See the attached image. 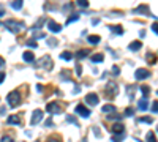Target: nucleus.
<instances>
[{"instance_id": "f257e3e1", "label": "nucleus", "mask_w": 158, "mask_h": 142, "mask_svg": "<svg viewBox=\"0 0 158 142\" xmlns=\"http://www.w3.org/2000/svg\"><path fill=\"white\" fill-rule=\"evenodd\" d=\"M21 93H19V90H13V92H10L8 93V97H7V101H8V104H10L11 107H17L21 104Z\"/></svg>"}, {"instance_id": "f03ea898", "label": "nucleus", "mask_w": 158, "mask_h": 142, "mask_svg": "<svg viewBox=\"0 0 158 142\" xmlns=\"http://www.w3.org/2000/svg\"><path fill=\"white\" fill-rule=\"evenodd\" d=\"M5 27L10 32H13V33H17L19 30L24 29V24H21V22H16V21H7L5 22Z\"/></svg>"}, {"instance_id": "7ed1b4c3", "label": "nucleus", "mask_w": 158, "mask_h": 142, "mask_svg": "<svg viewBox=\"0 0 158 142\" xmlns=\"http://www.w3.org/2000/svg\"><path fill=\"white\" fill-rule=\"evenodd\" d=\"M46 111H48L49 114H60L62 112V107H60V104L59 103H48V106H46Z\"/></svg>"}, {"instance_id": "20e7f679", "label": "nucleus", "mask_w": 158, "mask_h": 142, "mask_svg": "<svg viewBox=\"0 0 158 142\" xmlns=\"http://www.w3.org/2000/svg\"><path fill=\"white\" fill-rule=\"evenodd\" d=\"M149 76H150V71L146 70V68H139V70L136 71V74H134L136 81H144V79H147Z\"/></svg>"}, {"instance_id": "39448f33", "label": "nucleus", "mask_w": 158, "mask_h": 142, "mask_svg": "<svg viewBox=\"0 0 158 142\" xmlns=\"http://www.w3.org/2000/svg\"><path fill=\"white\" fill-rule=\"evenodd\" d=\"M41 120H43V111L36 109V111H33V114H32V120H30V123H32V125H36V123H40Z\"/></svg>"}, {"instance_id": "423d86ee", "label": "nucleus", "mask_w": 158, "mask_h": 142, "mask_svg": "<svg viewBox=\"0 0 158 142\" xmlns=\"http://www.w3.org/2000/svg\"><path fill=\"white\" fill-rule=\"evenodd\" d=\"M40 65L44 66L46 70H52V66H54V65H52V58H51L49 56H44V57L40 60Z\"/></svg>"}, {"instance_id": "0eeeda50", "label": "nucleus", "mask_w": 158, "mask_h": 142, "mask_svg": "<svg viewBox=\"0 0 158 142\" xmlns=\"http://www.w3.org/2000/svg\"><path fill=\"white\" fill-rule=\"evenodd\" d=\"M76 112H78L81 117H84V118H87V117L90 115V111L84 106V104H78V106H76Z\"/></svg>"}, {"instance_id": "6e6552de", "label": "nucleus", "mask_w": 158, "mask_h": 142, "mask_svg": "<svg viewBox=\"0 0 158 142\" xmlns=\"http://www.w3.org/2000/svg\"><path fill=\"white\" fill-rule=\"evenodd\" d=\"M86 101L89 103L90 106H96V104H98V95L96 93H87Z\"/></svg>"}, {"instance_id": "1a4fd4ad", "label": "nucleus", "mask_w": 158, "mask_h": 142, "mask_svg": "<svg viewBox=\"0 0 158 142\" xmlns=\"http://www.w3.org/2000/svg\"><path fill=\"white\" fill-rule=\"evenodd\" d=\"M48 29L52 32V33H59V32L62 30V25L57 24L55 21H49V22H48Z\"/></svg>"}, {"instance_id": "9d476101", "label": "nucleus", "mask_w": 158, "mask_h": 142, "mask_svg": "<svg viewBox=\"0 0 158 142\" xmlns=\"http://www.w3.org/2000/svg\"><path fill=\"white\" fill-rule=\"evenodd\" d=\"M123 131H125V126L120 122H117V123H114V125H112V133H114V134H123Z\"/></svg>"}, {"instance_id": "9b49d317", "label": "nucleus", "mask_w": 158, "mask_h": 142, "mask_svg": "<svg viewBox=\"0 0 158 142\" xmlns=\"http://www.w3.org/2000/svg\"><path fill=\"white\" fill-rule=\"evenodd\" d=\"M141 48H142V43H141L139 40H138V41H131V43L128 44V49H130V51H133V52L139 51Z\"/></svg>"}, {"instance_id": "f8f14e48", "label": "nucleus", "mask_w": 158, "mask_h": 142, "mask_svg": "<svg viewBox=\"0 0 158 142\" xmlns=\"http://www.w3.org/2000/svg\"><path fill=\"white\" fill-rule=\"evenodd\" d=\"M134 13H138V14H146V16H150V13H149V6L147 5H139Z\"/></svg>"}, {"instance_id": "ddd939ff", "label": "nucleus", "mask_w": 158, "mask_h": 142, "mask_svg": "<svg viewBox=\"0 0 158 142\" xmlns=\"http://www.w3.org/2000/svg\"><path fill=\"white\" fill-rule=\"evenodd\" d=\"M106 92H108V95H109V97H112V95L117 93V85L112 84V82H109V84L106 85Z\"/></svg>"}, {"instance_id": "4468645a", "label": "nucleus", "mask_w": 158, "mask_h": 142, "mask_svg": "<svg viewBox=\"0 0 158 142\" xmlns=\"http://www.w3.org/2000/svg\"><path fill=\"white\" fill-rule=\"evenodd\" d=\"M22 58H24L25 62H29V63H32L35 60V54L32 52V51H25L24 54H22Z\"/></svg>"}, {"instance_id": "2eb2a0df", "label": "nucleus", "mask_w": 158, "mask_h": 142, "mask_svg": "<svg viewBox=\"0 0 158 142\" xmlns=\"http://www.w3.org/2000/svg\"><path fill=\"white\" fill-rule=\"evenodd\" d=\"M7 122H8V125H19V123H21V117L19 115H10Z\"/></svg>"}, {"instance_id": "dca6fc26", "label": "nucleus", "mask_w": 158, "mask_h": 142, "mask_svg": "<svg viewBox=\"0 0 158 142\" xmlns=\"http://www.w3.org/2000/svg\"><path fill=\"white\" fill-rule=\"evenodd\" d=\"M103 60H104L103 54H93V56L90 57V62H93V63H101Z\"/></svg>"}, {"instance_id": "f3484780", "label": "nucleus", "mask_w": 158, "mask_h": 142, "mask_svg": "<svg viewBox=\"0 0 158 142\" xmlns=\"http://www.w3.org/2000/svg\"><path fill=\"white\" fill-rule=\"evenodd\" d=\"M101 112H104V114L115 112V106H114V104H104V106L101 107Z\"/></svg>"}, {"instance_id": "a211bd4d", "label": "nucleus", "mask_w": 158, "mask_h": 142, "mask_svg": "<svg viewBox=\"0 0 158 142\" xmlns=\"http://www.w3.org/2000/svg\"><path fill=\"white\" fill-rule=\"evenodd\" d=\"M146 58H147L149 65H155V63H157V56H155V54H152V52H149L146 56Z\"/></svg>"}, {"instance_id": "6ab92c4d", "label": "nucleus", "mask_w": 158, "mask_h": 142, "mask_svg": "<svg viewBox=\"0 0 158 142\" xmlns=\"http://www.w3.org/2000/svg\"><path fill=\"white\" fill-rule=\"evenodd\" d=\"M138 107L141 109V111H146V109L149 107V101H147V98H142V99H139V103H138Z\"/></svg>"}, {"instance_id": "aec40b11", "label": "nucleus", "mask_w": 158, "mask_h": 142, "mask_svg": "<svg viewBox=\"0 0 158 142\" xmlns=\"http://www.w3.org/2000/svg\"><path fill=\"white\" fill-rule=\"evenodd\" d=\"M87 40H89L90 44H98L100 43V36L98 35H89V36H87Z\"/></svg>"}, {"instance_id": "412c9836", "label": "nucleus", "mask_w": 158, "mask_h": 142, "mask_svg": "<svg viewBox=\"0 0 158 142\" xmlns=\"http://www.w3.org/2000/svg\"><path fill=\"white\" fill-rule=\"evenodd\" d=\"M139 90H141V93H142V98H147L149 93H150V89H149V85H141V87H139Z\"/></svg>"}, {"instance_id": "4be33fe9", "label": "nucleus", "mask_w": 158, "mask_h": 142, "mask_svg": "<svg viewBox=\"0 0 158 142\" xmlns=\"http://www.w3.org/2000/svg\"><path fill=\"white\" fill-rule=\"evenodd\" d=\"M89 56V49H81V51L76 52V58H84Z\"/></svg>"}, {"instance_id": "5701e85b", "label": "nucleus", "mask_w": 158, "mask_h": 142, "mask_svg": "<svg viewBox=\"0 0 158 142\" xmlns=\"http://www.w3.org/2000/svg\"><path fill=\"white\" fill-rule=\"evenodd\" d=\"M22 3H24V0H13V2H11V6L14 8V10H21V8H22Z\"/></svg>"}, {"instance_id": "b1692460", "label": "nucleus", "mask_w": 158, "mask_h": 142, "mask_svg": "<svg viewBox=\"0 0 158 142\" xmlns=\"http://www.w3.org/2000/svg\"><path fill=\"white\" fill-rule=\"evenodd\" d=\"M60 58H63V60H71V58H73V54L70 52V51H65V52L60 54Z\"/></svg>"}, {"instance_id": "393cba45", "label": "nucleus", "mask_w": 158, "mask_h": 142, "mask_svg": "<svg viewBox=\"0 0 158 142\" xmlns=\"http://www.w3.org/2000/svg\"><path fill=\"white\" fill-rule=\"evenodd\" d=\"M147 142H157V137H155V133L153 131H149L147 133V139H146Z\"/></svg>"}, {"instance_id": "a878e982", "label": "nucleus", "mask_w": 158, "mask_h": 142, "mask_svg": "<svg viewBox=\"0 0 158 142\" xmlns=\"http://www.w3.org/2000/svg\"><path fill=\"white\" fill-rule=\"evenodd\" d=\"M109 29L112 30L114 33H117V35H122V33H123V29H122L120 25H114V27H109Z\"/></svg>"}, {"instance_id": "bb28decb", "label": "nucleus", "mask_w": 158, "mask_h": 142, "mask_svg": "<svg viewBox=\"0 0 158 142\" xmlns=\"http://www.w3.org/2000/svg\"><path fill=\"white\" fill-rule=\"evenodd\" d=\"M134 90H136V87L134 85H128L127 87V92H128V97L133 99V97H134Z\"/></svg>"}, {"instance_id": "cd10ccee", "label": "nucleus", "mask_w": 158, "mask_h": 142, "mask_svg": "<svg viewBox=\"0 0 158 142\" xmlns=\"http://www.w3.org/2000/svg\"><path fill=\"white\" fill-rule=\"evenodd\" d=\"M152 122H153L152 117H141V118H138V123H152Z\"/></svg>"}, {"instance_id": "c85d7f7f", "label": "nucleus", "mask_w": 158, "mask_h": 142, "mask_svg": "<svg viewBox=\"0 0 158 142\" xmlns=\"http://www.w3.org/2000/svg\"><path fill=\"white\" fill-rule=\"evenodd\" d=\"M76 3H78V6H81V8L89 6V0H76Z\"/></svg>"}, {"instance_id": "c756f323", "label": "nucleus", "mask_w": 158, "mask_h": 142, "mask_svg": "<svg viewBox=\"0 0 158 142\" xmlns=\"http://www.w3.org/2000/svg\"><path fill=\"white\" fill-rule=\"evenodd\" d=\"M65 118H67V122H70V123H73V125H76V126H79V123H78V120H76V118H74L73 115H67V117H65Z\"/></svg>"}, {"instance_id": "7c9ffc66", "label": "nucleus", "mask_w": 158, "mask_h": 142, "mask_svg": "<svg viewBox=\"0 0 158 142\" xmlns=\"http://www.w3.org/2000/svg\"><path fill=\"white\" fill-rule=\"evenodd\" d=\"M78 19H79V16H78V14H73V16H70L68 19H67V25H70V24H71V22L78 21Z\"/></svg>"}, {"instance_id": "2f4dec72", "label": "nucleus", "mask_w": 158, "mask_h": 142, "mask_svg": "<svg viewBox=\"0 0 158 142\" xmlns=\"http://www.w3.org/2000/svg\"><path fill=\"white\" fill-rule=\"evenodd\" d=\"M123 141V134H114L112 136V142H122Z\"/></svg>"}, {"instance_id": "473e14b6", "label": "nucleus", "mask_w": 158, "mask_h": 142, "mask_svg": "<svg viewBox=\"0 0 158 142\" xmlns=\"http://www.w3.org/2000/svg\"><path fill=\"white\" fill-rule=\"evenodd\" d=\"M133 114H134V111H133L131 107H127V109H125V115H127V117H133Z\"/></svg>"}, {"instance_id": "72a5a7b5", "label": "nucleus", "mask_w": 158, "mask_h": 142, "mask_svg": "<svg viewBox=\"0 0 158 142\" xmlns=\"http://www.w3.org/2000/svg\"><path fill=\"white\" fill-rule=\"evenodd\" d=\"M112 73H114V76H119V73H120V68L117 65H114L112 66Z\"/></svg>"}, {"instance_id": "f704fd0d", "label": "nucleus", "mask_w": 158, "mask_h": 142, "mask_svg": "<svg viewBox=\"0 0 158 142\" xmlns=\"http://www.w3.org/2000/svg\"><path fill=\"white\" fill-rule=\"evenodd\" d=\"M0 142H14V141H13V137L5 136V137H2V141H0Z\"/></svg>"}, {"instance_id": "c9c22d12", "label": "nucleus", "mask_w": 158, "mask_h": 142, "mask_svg": "<svg viewBox=\"0 0 158 142\" xmlns=\"http://www.w3.org/2000/svg\"><path fill=\"white\" fill-rule=\"evenodd\" d=\"M152 112H158V101H153V104H152Z\"/></svg>"}, {"instance_id": "e433bc0d", "label": "nucleus", "mask_w": 158, "mask_h": 142, "mask_svg": "<svg viewBox=\"0 0 158 142\" xmlns=\"http://www.w3.org/2000/svg\"><path fill=\"white\" fill-rule=\"evenodd\" d=\"M152 30L158 35V22H153V24H152Z\"/></svg>"}, {"instance_id": "4c0bfd02", "label": "nucleus", "mask_w": 158, "mask_h": 142, "mask_svg": "<svg viewBox=\"0 0 158 142\" xmlns=\"http://www.w3.org/2000/svg\"><path fill=\"white\" fill-rule=\"evenodd\" d=\"M27 46H30V48H36V43L33 40H30V41H27Z\"/></svg>"}, {"instance_id": "58836bf2", "label": "nucleus", "mask_w": 158, "mask_h": 142, "mask_svg": "<svg viewBox=\"0 0 158 142\" xmlns=\"http://www.w3.org/2000/svg\"><path fill=\"white\" fill-rule=\"evenodd\" d=\"M112 118H115V120H120L122 117H120V115H115V114H114V115H109V120H112Z\"/></svg>"}, {"instance_id": "ea45409f", "label": "nucleus", "mask_w": 158, "mask_h": 142, "mask_svg": "<svg viewBox=\"0 0 158 142\" xmlns=\"http://www.w3.org/2000/svg\"><path fill=\"white\" fill-rule=\"evenodd\" d=\"M5 81V73H0V84Z\"/></svg>"}, {"instance_id": "a19ab883", "label": "nucleus", "mask_w": 158, "mask_h": 142, "mask_svg": "<svg viewBox=\"0 0 158 142\" xmlns=\"http://www.w3.org/2000/svg\"><path fill=\"white\" fill-rule=\"evenodd\" d=\"M52 125H54V122L51 120V118H49V120H46V126H52Z\"/></svg>"}, {"instance_id": "79ce46f5", "label": "nucleus", "mask_w": 158, "mask_h": 142, "mask_svg": "<svg viewBox=\"0 0 158 142\" xmlns=\"http://www.w3.org/2000/svg\"><path fill=\"white\" fill-rule=\"evenodd\" d=\"M36 92H40V93H41V92H43V85H41V84H38V85H36Z\"/></svg>"}, {"instance_id": "37998d69", "label": "nucleus", "mask_w": 158, "mask_h": 142, "mask_svg": "<svg viewBox=\"0 0 158 142\" xmlns=\"http://www.w3.org/2000/svg\"><path fill=\"white\" fill-rule=\"evenodd\" d=\"M76 73L78 76H81V65H76Z\"/></svg>"}, {"instance_id": "c03bdc74", "label": "nucleus", "mask_w": 158, "mask_h": 142, "mask_svg": "<svg viewBox=\"0 0 158 142\" xmlns=\"http://www.w3.org/2000/svg\"><path fill=\"white\" fill-rule=\"evenodd\" d=\"M92 24H93V25H98V24H100V19H93V21H92Z\"/></svg>"}, {"instance_id": "a18cd8bd", "label": "nucleus", "mask_w": 158, "mask_h": 142, "mask_svg": "<svg viewBox=\"0 0 158 142\" xmlns=\"http://www.w3.org/2000/svg\"><path fill=\"white\" fill-rule=\"evenodd\" d=\"M48 44H49V46H54V44H55V40H49Z\"/></svg>"}, {"instance_id": "49530a36", "label": "nucleus", "mask_w": 158, "mask_h": 142, "mask_svg": "<svg viewBox=\"0 0 158 142\" xmlns=\"http://www.w3.org/2000/svg\"><path fill=\"white\" fill-rule=\"evenodd\" d=\"M48 142H60V141H59V139H55V137H51Z\"/></svg>"}, {"instance_id": "de8ad7c7", "label": "nucleus", "mask_w": 158, "mask_h": 142, "mask_svg": "<svg viewBox=\"0 0 158 142\" xmlns=\"http://www.w3.org/2000/svg\"><path fill=\"white\" fill-rule=\"evenodd\" d=\"M3 65H5V60H3V58H2V57H0V68H2Z\"/></svg>"}, {"instance_id": "09e8293b", "label": "nucleus", "mask_w": 158, "mask_h": 142, "mask_svg": "<svg viewBox=\"0 0 158 142\" xmlns=\"http://www.w3.org/2000/svg\"><path fill=\"white\" fill-rule=\"evenodd\" d=\"M2 16H3V11H2V10H0V17H2Z\"/></svg>"}, {"instance_id": "8fccbe9b", "label": "nucleus", "mask_w": 158, "mask_h": 142, "mask_svg": "<svg viewBox=\"0 0 158 142\" xmlns=\"http://www.w3.org/2000/svg\"><path fill=\"white\" fill-rule=\"evenodd\" d=\"M157 93H158V92H157Z\"/></svg>"}]
</instances>
